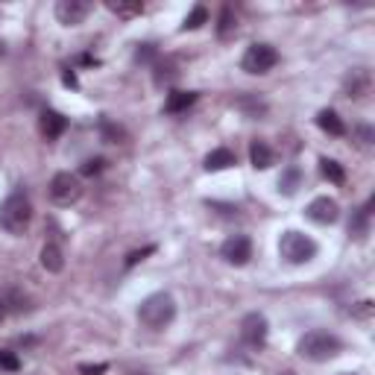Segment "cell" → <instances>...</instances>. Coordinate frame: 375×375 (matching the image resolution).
<instances>
[{
  "label": "cell",
  "instance_id": "obj_22",
  "mask_svg": "<svg viewBox=\"0 0 375 375\" xmlns=\"http://www.w3.org/2000/svg\"><path fill=\"white\" fill-rule=\"evenodd\" d=\"M206 21H208V9H206L203 4H199V6H194V9H191V15L185 18L182 30H185V33H188V30H199V27H203Z\"/></svg>",
  "mask_w": 375,
  "mask_h": 375
},
{
  "label": "cell",
  "instance_id": "obj_30",
  "mask_svg": "<svg viewBox=\"0 0 375 375\" xmlns=\"http://www.w3.org/2000/svg\"><path fill=\"white\" fill-rule=\"evenodd\" d=\"M9 317V302H6V296H0V322H4Z\"/></svg>",
  "mask_w": 375,
  "mask_h": 375
},
{
  "label": "cell",
  "instance_id": "obj_20",
  "mask_svg": "<svg viewBox=\"0 0 375 375\" xmlns=\"http://www.w3.org/2000/svg\"><path fill=\"white\" fill-rule=\"evenodd\" d=\"M235 30H238V18H235V12H232L229 6H223V12H220V23H217V36H220V38H229Z\"/></svg>",
  "mask_w": 375,
  "mask_h": 375
},
{
  "label": "cell",
  "instance_id": "obj_2",
  "mask_svg": "<svg viewBox=\"0 0 375 375\" xmlns=\"http://www.w3.org/2000/svg\"><path fill=\"white\" fill-rule=\"evenodd\" d=\"M340 349H343L340 337L332 334V332H326V329H314V332L302 334V337H299V343H296V352L302 355L305 361H314V364L337 358Z\"/></svg>",
  "mask_w": 375,
  "mask_h": 375
},
{
  "label": "cell",
  "instance_id": "obj_27",
  "mask_svg": "<svg viewBox=\"0 0 375 375\" xmlns=\"http://www.w3.org/2000/svg\"><path fill=\"white\" fill-rule=\"evenodd\" d=\"M156 253V246H144V249H135V253L127 255V267H135L138 261H144L147 255H153Z\"/></svg>",
  "mask_w": 375,
  "mask_h": 375
},
{
  "label": "cell",
  "instance_id": "obj_25",
  "mask_svg": "<svg viewBox=\"0 0 375 375\" xmlns=\"http://www.w3.org/2000/svg\"><path fill=\"white\" fill-rule=\"evenodd\" d=\"M159 56V50H156V44H141L138 50H135V62H153Z\"/></svg>",
  "mask_w": 375,
  "mask_h": 375
},
{
  "label": "cell",
  "instance_id": "obj_32",
  "mask_svg": "<svg viewBox=\"0 0 375 375\" xmlns=\"http://www.w3.org/2000/svg\"><path fill=\"white\" fill-rule=\"evenodd\" d=\"M0 53H4V44H0Z\"/></svg>",
  "mask_w": 375,
  "mask_h": 375
},
{
  "label": "cell",
  "instance_id": "obj_13",
  "mask_svg": "<svg viewBox=\"0 0 375 375\" xmlns=\"http://www.w3.org/2000/svg\"><path fill=\"white\" fill-rule=\"evenodd\" d=\"M196 97H199L196 91H170L167 100H164V112L167 115H182L196 103Z\"/></svg>",
  "mask_w": 375,
  "mask_h": 375
},
{
  "label": "cell",
  "instance_id": "obj_17",
  "mask_svg": "<svg viewBox=\"0 0 375 375\" xmlns=\"http://www.w3.org/2000/svg\"><path fill=\"white\" fill-rule=\"evenodd\" d=\"M369 85H372V80H369V70H352V77L346 80L349 97H355V100L366 97V94H369Z\"/></svg>",
  "mask_w": 375,
  "mask_h": 375
},
{
  "label": "cell",
  "instance_id": "obj_14",
  "mask_svg": "<svg viewBox=\"0 0 375 375\" xmlns=\"http://www.w3.org/2000/svg\"><path fill=\"white\" fill-rule=\"evenodd\" d=\"M41 267H44L47 273H62L65 255H62V246H59V243H44V246H41Z\"/></svg>",
  "mask_w": 375,
  "mask_h": 375
},
{
  "label": "cell",
  "instance_id": "obj_31",
  "mask_svg": "<svg viewBox=\"0 0 375 375\" xmlns=\"http://www.w3.org/2000/svg\"><path fill=\"white\" fill-rule=\"evenodd\" d=\"M62 83H65L68 88H77V77H73V73H70V70H68V73H65V77H62Z\"/></svg>",
  "mask_w": 375,
  "mask_h": 375
},
{
  "label": "cell",
  "instance_id": "obj_26",
  "mask_svg": "<svg viewBox=\"0 0 375 375\" xmlns=\"http://www.w3.org/2000/svg\"><path fill=\"white\" fill-rule=\"evenodd\" d=\"M103 167H106V162H103V159H85V162H83V167H80V173H83V176H97V173L103 170Z\"/></svg>",
  "mask_w": 375,
  "mask_h": 375
},
{
  "label": "cell",
  "instance_id": "obj_28",
  "mask_svg": "<svg viewBox=\"0 0 375 375\" xmlns=\"http://www.w3.org/2000/svg\"><path fill=\"white\" fill-rule=\"evenodd\" d=\"M106 369H109V364H83V366H80L83 375H103Z\"/></svg>",
  "mask_w": 375,
  "mask_h": 375
},
{
  "label": "cell",
  "instance_id": "obj_6",
  "mask_svg": "<svg viewBox=\"0 0 375 375\" xmlns=\"http://www.w3.org/2000/svg\"><path fill=\"white\" fill-rule=\"evenodd\" d=\"M279 65V53L273 44H249L241 59V68L246 73H267Z\"/></svg>",
  "mask_w": 375,
  "mask_h": 375
},
{
  "label": "cell",
  "instance_id": "obj_21",
  "mask_svg": "<svg viewBox=\"0 0 375 375\" xmlns=\"http://www.w3.org/2000/svg\"><path fill=\"white\" fill-rule=\"evenodd\" d=\"M299 179H302V173H299L296 164H290V167L282 173V179H279V191H285V194H296Z\"/></svg>",
  "mask_w": 375,
  "mask_h": 375
},
{
  "label": "cell",
  "instance_id": "obj_1",
  "mask_svg": "<svg viewBox=\"0 0 375 375\" xmlns=\"http://www.w3.org/2000/svg\"><path fill=\"white\" fill-rule=\"evenodd\" d=\"M33 220V203L23 191H12L4 203H0V226L9 235H23L30 229Z\"/></svg>",
  "mask_w": 375,
  "mask_h": 375
},
{
  "label": "cell",
  "instance_id": "obj_11",
  "mask_svg": "<svg viewBox=\"0 0 375 375\" xmlns=\"http://www.w3.org/2000/svg\"><path fill=\"white\" fill-rule=\"evenodd\" d=\"M38 127H41V135H44L47 141H56V138L68 130V117H65L62 112H56V109H44V112H41V120H38Z\"/></svg>",
  "mask_w": 375,
  "mask_h": 375
},
{
  "label": "cell",
  "instance_id": "obj_10",
  "mask_svg": "<svg viewBox=\"0 0 375 375\" xmlns=\"http://www.w3.org/2000/svg\"><path fill=\"white\" fill-rule=\"evenodd\" d=\"M91 12V4L88 0H59L56 4V18L59 23H65V27H77V23H83Z\"/></svg>",
  "mask_w": 375,
  "mask_h": 375
},
{
  "label": "cell",
  "instance_id": "obj_16",
  "mask_svg": "<svg viewBox=\"0 0 375 375\" xmlns=\"http://www.w3.org/2000/svg\"><path fill=\"white\" fill-rule=\"evenodd\" d=\"M317 127H319L322 132L334 135V138L346 135V123H343V120L337 117V112H332V109H322V112L317 115Z\"/></svg>",
  "mask_w": 375,
  "mask_h": 375
},
{
  "label": "cell",
  "instance_id": "obj_3",
  "mask_svg": "<svg viewBox=\"0 0 375 375\" xmlns=\"http://www.w3.org/2000/svg\"><path fill=\"white\" fill-rule=\"evenodd\" d=\"M138 319L144 322L147 329H153V332L167 329L170 322L176 319V299H173L170 293H153V296H147L144 302L138 305Z\"/></svg>",
  "mask_w": 375,
  "mask_h": 375
},
{
  "label": "cell",
  "instance_id": "obj_5",
  "mask_svg": "<svg viewBox=\"0 0 375 375\" xmlns=\"http://www.w3.org/2000/svg\"><path fill=\"white\" fill-rule=\"evenodd\" d=\"M47 194H50V199H53L56 206H73L83 196V182H80L77 173L62 170V173H56V176L50 179Z\"/></svg>",
  "mask_w": 375,
  "mask_h": 375
},
{
  "label": "cell",
  "instance_id": "obj_18",
  "mask_svg": "<svg viewBox=\"0 0 375 375\" xmlns=\"http://www.w3.org/2000/svg\"><path fill=\"white\" fill-rule=\"evenodd\" d=\"M109 12H115L117 18H135L144 12V4L141 0H106Z\"/></svg>",
  "mask_w": 375,
  "mask_h": 375
},
{
  "label": "cell",
  "instance_id": "obj_15",
  "mask_svg": "<svg viewBox=\"0 0 375 375\" xmlns=\"http://www.w3.org/2000/svg\"><path fill=\"white\" fill-rule=\"evenodd\" d=\"M235 164V153L229 147H217V149H211V153L206 156V170L208 173H217V170H226V167H232Z\"/></svg>",
  "mask_w": 375,
  "mask_h": 375
},
{
  "label": "cell",
  "instance_id": "obj_23",
  "mask_svg": "<svg viewBox=\"0 0 375 375\" xmlns=\"http://www.w3.org/2000/svg\"><path fill=\"white\" fill-rule=\"evenodd\" d=\"M173 77H176V65H173L170 59L156 62V85H164V83H170Z\"/></svg>",
  "mask_w": 375,
  "mask_h": 375
},
{
  "label": "cell",
  "instance_id": "obj_29",
  "mask_svg": "<svg viewBox=\"0 0 375 375\" xmlns=\"http://www.w3.org/2000/svg\"><path fill=\"white\" fill-rule=\"evenodd\" d=\"M103 132H106V138H112V141H117V138H120V130H115L109 120H103Z\"/></svg>",
  "mask_w": 375,
  "mask_h": 375
},
{
  "label": "cell",
  "instance_id": "obj_19",
  "mask_svg": "<svg viewBox=\"0 0 375 375\" xmlns=\"http://www.w3.org/2000/svg\"><path fill=\"white\" fill-rule=\"evenodd\" d=\"M319 173L326 176L329 182H334V185H343L346 182V170L334 162V159H319Z\"/></svg>",
  "mask_w": 375,
  "mask_h": 375
},
{
  "label": "cell",
  "instance_id": "obj_9",
  "mask_svg": "<svg viewBox=\"0 0 375 375\" xmlns=\"http://www.w3.org/2000/svg\"><path fill=\"white\" fill-rule=\"evenodd\" d=\"M305 214H308V220L319 223V226H329V223H334L340 217V206H337V199H332V196H317V199L308 203Z\"/></svg>",
  "mask_w": 375,
  "mask_h": 375
},
{
  "label": "cell",
  "instance_id": "obj_8",
  "mask_svg": "<svg viewBox=\"0 0 375 375\" xmlns=\"http://www.w3.org/2000/svg\"><path fill=\"white\" fill-rule=\"evenodd\" d=\"M220 255L235 267H243L249 258H253V241H249L246 235H229L220 246Z\"/></svg>",
  "mask_w": 375,
  "mask_h": 375
},
{
  "label": "cell",
  "instance_id": "obj_4",
  "mask_svg": "<svg viewBox=\"0 0 375 375\" xmlns=\"http://www.w3.org/2000/svg\"><path fill=\"white\" fill-rule=\"evenodd\" d=\"M279 255L287 261V264H308L314 255H317V243L302 235V232H285L282 241H279Z\"/></svg>",
  "mask_w": 375,
  "mask_h": 375
},
{
  "label": "cell",
  "instance_id": "obj_12",
  "mask_svg": "<svg viewBox=\"0 0 375 375\" xmlns=\"http://www.w3.org/2000/svg\"><path fill=\"white\" fill-rule=\"evenodd\" d=\"M249 162H253L255 170H267L276 164V153H273V147L267 141H253L249 144Z\"/></svg>",
  "mask_w": 375,
  "mask_h": 375
},
{
  "label": "cell",
  "instance_id": "obj_7",
  "mask_svg": "<svg viewBox=\"0 0 375 375\" xmlns=\"http://www.w3.org/2000/svg\"><path fill=\"white\" fill-rule=\"evenodd\" d=\"M267 332H270L267 317L258 314V311L246 314L243 322H241V340H243L249 349H261V346L267 343Z\"/></svg>",
  "mask_w": 375,
  "mask_h": 375
},
{
  "label": "cell",
  "instance_id": "obj_24",
  "mask_svg": "<svg viewBox=\"0 0 375 375\" xmlns=\"http://www.w3.org/2000/svg\"><path fill=\"white\" fill-rule=\"evenodd\" d=\"M0 369H6V372H18L21 369V361L15 358V352H9V349H0Z\"/></svg>",
  "mask_w": 375,
  "mask_h": 375
}]
</instances>
